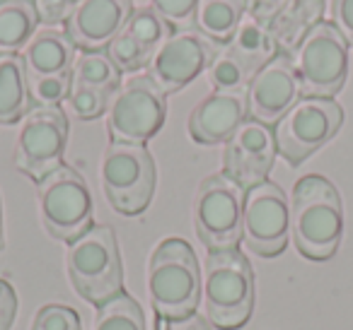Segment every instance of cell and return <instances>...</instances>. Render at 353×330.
I'll use <instances>...</instances> for the list:
<instances>
[{"instance_id":"obj_1","label":"cell","mask_w":353,"mask_h":330,"mask_svg":"<svg viewBox=\"0 0 353 330\" xmlns=\"http://www.w3.org/2000/svg\"><path fill=\"white\" fill-rule=\"evenodd\" d=\"M343 234V208L336 186L319 174L298 179L290 195V236L310 261L336 253Z\"/></svg>"},{"instance_id":"obj_2","label":"cell","mask_w":353,"mask_h":330,"mask_svg":"<svg viewBox=\"0 0 353 330\" xmlns=\"http://www.w3.org/2000/svg\"><path fill=\"white\" fill-rule=\"evenodd\" d=\"M148 289L162 318L179 320L196 311L201 296V272L194 248L184 239H165L152 251L148 265Z\"/></svg>"},{"instance_id":"obj_3","label":"cell","mask_w":353,"mask_h":330,"mask_svg":"<svg viewBox=\"0 0 353 330\" xmlns=\"http://www.w3.org/2000/svg\"><path fill=\"white\" fill-rule=\"evenodd\" d=\"M206 314L221 330H237L254 309V272L237 248L208 251L206 258Z\"/></svg>"},{"instance_id":"obj_4","label":"cell","mask_w":353,"mask_h":330,"mask_svg":"<svg viewBox=\"0 0 353 330\" xmlns=\"http://www.w3.org/2000/svg\"><path fill=\"white\" fill-rule=\"evenodd\" d=\"M65 261L75 292L90 304L102 306L123 292V267L117 234L107 224H92L83 236L70 241Z\"/></svg>"},{"instance_id":"obj_5","label":"cell","mask_w":353,"mask_h":330,"mask_svg":"<svg viewBox=\"0 0 353 330\" xmlns=\"http://www.w3.org/2000/svg\"><path fill=\"white\" fill-rule=\"evenodd\" d=\"M109 205L121 214H141L155 195V160L145 145L109 142L99 169Z\"/></svg>"},{"instance_id":"obj_6","label":"cell","mask_w":353,"mask_h":330,"mask_svg":"<svg viewBox=\"0 0 353 330\" xmlns=\"http://www.w3.org/2000/svg\"><path fill=\"white\" fill-rule=\"evenodd\" d=\"M348 41L334 22H319L290 54L303 97L334 99L348 75Z\"/></svg>"},{"instance_id":"obj_7","label":"cell","mask_w":353,"mask_h":330,"mask_svg":"<svg viewBox=\"0 0 353 330\" xmlns=\"http://www.w3.org/2000/svg\"><path fill=\"white\" fill-rule=\"evenodd\" d=\"M167 116V94L148 75H131L114 92L107 109V131L112 142L145 145L162 128Z\"/></svg>"},{"instance_id":"obj_8","label":"cell","mask_w":353,"mask_h":330,"mask_svg":"<svg viewBox=\"0 0 353 330\" xmlns=\"http://www.w3.org/2000/svg\"><path fill=\"white\" fill-rule=\"evenodd\" d=\"M343 126V109L334 99L300 97L298 104L274 126L279 155L298 166L324 147Z\"/></svg>"},{"instance_id":"obj_9","label":"cell","mask_w":353,"mask_h":330,"mask_svg":"<svg viewBox=\"0 0 353 330\" xmlns=\"http://www.w3.org/2000/svg\"><path fill=\"white\" fill-rule=\"evenodd\" d=\"M39 212L46 232L61 241H75L92 227V195L73 166L61 164L39 181Z\"/></svg>"},{"instance_id":"obj_10","label":"cell","mask_w":353,"mask_h":330,"mask_svg":"<svg viewBox=\"0 0 353 330\" xmlns=\"http://www.w3.org/2000/svg\"><path fill=\"white\" fill-rule=\"evenodd\" d=\"M242 205L245 193L225 174H213L201 181L194 200V224L208 251L237 248L242 241Z\"/></svg>"},{"instance_id":"obj_11","label":"cell","mask_w":353,"mask_h":330,"mask_svg":"<svg viewBox=\"0 0 353 330\" xmlns=\"http://www.w3.org/2000/svg\"><path fill=\"white\" fill-rule=\"evenodd\" d=\"M68 142V118L61 107H32L20 121L15 164L30 179L44 181L61 166Z\"/></svg>"},{"instance_id":"obj_12","label":"cell","mask_w":353,"mask_h":330,"mask_svg":"<svg viewBox=\"0 0 353 330\" xmlns=\"http://www.w3.org/2000/svg\"><path fill=\"white\" fill-rule=\"evenodd\" d=\"M290 236V203L274 181L245 190L242 205V241L252 253L274 258L283 253Z\"/></svg>"},{"instance_id":"obj_13","label":"cell","mask_w":353,"mask_h":330,"mask_svg":"<svg viewBox=\"0 0 353 330\" xmlns=\"http://www.w3.org/2000/svg\"><path fill=\"white\" fill-rule=\"evenodd\" d=\"M218 49L201 32L172 30L148 63V78L165 94H174L211 68Z\"/></svg>"},{"instance_id":"obj_14","label":"cell","mask_w":353,"mask_h":330,"mask_svg":"<svg viewBox=\"0 0 353 330\" xmlns=\"http://www.w3.org/2000/svg\"><path fill=\"white\" fill-rule=\"evenodd\" d=\"M276 155H279V147H276L274 128L247 118L225 142L223 174L235 181L242 190H250L269 179Z\"/></svg>"},{"instance_id":"obj_15","label":"cell","mask_w":353,"mask_h":330,"mask_svg":"<svg viewBox=\"0 0 353 330\" xmlns=\"http://www.w3.org/2000/svg\"><path fill=\"white\" fill-rule=\"evenodd\" d=\"M300 97H303V87H300L293 58L288 54H279L250 80V87H247L250 118L274 128L298 104Z\"/></svg>"},{"instance_id":"obj_16","label":"cell","mask_w":353,"mask_h":330,"mask_svg":"<svg viewBox=\"0 0 353 330\" xmlns=\"http://www.w3.org/2000/svg\"><path fill=\"white\" fill-rule=\"evenodd\" d=\"M170 32L172 30L167 27V22L150 6H138L128 15L121 32L107 46V54L121 73L133 75L136 70L148 68L150 58Z\"/></svg>"},{"instance_id":"obj_17","label":"cell","mask_w":353,"mask_h":330,"mask_svg":"<svg viewBox=\"0 0 353 330\" xmlns=\"http://www.w3.org/2000/svg\"><path fill=\"white\" fill-rule=\"evenodd\" d=\"M133 12V0H80L65 32L80 51H107Z\"/></svg>"},{"instance_id":"obj_18","label":"cell","mask_w":353,"mask_h":330,"mask_svg":"<svg viewBox=\"0 0 353 330\" xmlns=\"http://www.w3.org/2000/svg\"><path fill=\"white\" fill-rule=\"evenodd\" d=\"M247 118V92H211L189 113V135L199 145L228 142Z\"/></svg>"},{"instance_id":"obj_19","label":"cell","mask_w":353,"mask_h":330,"mask_svg":"<svg viewBox=\"0 0 353 330\" xmlns=\"http://www.w3.org/2000/svg\"><path fill=\"white\" fill-rule=\"evenodd\" d=\"M78 46L61 27H39L22 51L27 78H73Z\"/></svg>"},{"instance_id":"obj_20","label":"cell","mask_w":353,"mask_h":330,"mask_svg":"<svg viewBox=\"0 0 353 330\" xmlns=\"http://www.w3.org/2000/svg\"><path fill=\"white\" fill-rule=\"evenodd\" d=\"M327 0H288L279 12L269 20L274 39L279 44V54H293L300 41L324 22Z\"/></svg>"},{"instance_id":"obj_21","label":"cell","mask_w":353,"mask_h":330,"mask_svg":"<svg viewBox=\"0 0 353 330\" xmlns=\"http://www.w3.org/2000/svg\"><path fill=\"white\" fill-rule=\"evenodd\" d=\"M225 49L250 70L252 78H254L256 70H261L271 58L279 56V44H276L269 22L259 20V17L250 15V12L242 17V22L237 25L235 34L225 44Z\"/></svg>"},{"instance_id":"obj_22","label":"cell","mask_w":353,"mask_h":330,"mask_svg":"<svg viewBox=\"0 0 353 330\" xmlns=\"http://www.w3.org/2000/svg\"><path fill=\"white\" fill-rule=\"evenodd\" d=\"M32 97L22 54L0 56V123L10 126L30 113Z\"/></svg>"},{"instance_id":"obj_23","label":"cell","mask_w":353,"mask_h":330,"mask_svg":"<svg viewBox=\"0 0 353 330\" xmlns=\"http://www.w3.org/2000/svg\"><path fill=\"white\" fill-rule=\"evenodd\" d=\"M245 15L247 0H199L194 30L216 46H225Z\"/></svg>"},{"instance_id":"obj_24","label":"cell","mask_w":353,"mask_h":330,"mask_svg":"<svg viewBox=\"0 0 353 330\" xmlns=\"http://www.w3.org/2000/svg\"><path fill=\"white\" fill-rule=\"evenodd\" d=\"M39 25V15L32 0H3L0 3V56L25 51Z\"/></svg>"},{"instance_id":"obj_25","label":"cell","mask_w":353,"mask_h":330,"mask_svg":"<svg viewBox=\"0 0 353 330\" xmlns=\"http://www.w3.org/2000/svg\"><path fill=\"white\" fill-rule=\"evenodd\" d=\"M73 82L102 89V92L114 97V92L121 87L123 80H121V70L109 58L107 51H80L75 56Z\"/></svg>"},{"instance_id":"obj_26","label":"cell","mask_w":353,"mask_h":330,"mask_svg":"<svg viewBox=\"0 0 353 330\" xmlns=\"http://www.w3.org/2000/svg\"><path fill=\"white\" fill-rule=\"evenodd\" d=\"M94 330H145V314L131 294L119 292L99 306Z\"/></svg>"},{"instance_id":"obj_27","label":"cell","mask_w":353,"mask_h":330,"mask_svg":"<svg viewBox=\"0 0 353 330\" xmlns=\"http://www.w3.org/2000/svg\"><path fill=\"white\" fill-rule=\"evenodd\" d=\"M250 80H252L250 70L225 46H221L211 68H208V82H211L213 92H247Z\"/></svg>"},{"instance_id":"obj_28","label":"cell","mask_w":353,"mask_h":330,"mask_svg":"<svg viewBox=\"0 0 353 330\" xmlns=\"http://www.w3.org/2000/svg\"><path fill=\"white\" fill-rule=\"evenodd\" d=\"M65 102H68L70 111L75 113V118H80V121H92V118H99L102 113H107L112 94L102 92V89L88 87V85L73 82Z\"/></svg>"},{"instance_id":"obj_29","label":"cell","mask_w":353,"mask_h":330,"mask_svg":"<svg viewBox=\"0 0 353 330\" xmlns=\"http://www.w3.org/2000/svg\"><path fill=\"white\" fill-rule=\"evenodd\" d=\"M150 8L167 22L170 30H192L199 0H150Z\"/></svg>"},{"instance_id":"obj_30","label":"cell","mask_w":353,"mask_h":330,"mask_svg":"<svg viewBox=\"0 0 353 330\" xmlns=\"http://www.w3.org/2000/svg\"><path fill=\"white\" fill-rule=\"evenodd\" d=\"M32 330H83L78 311L63 304H49L34 316Z\"/></svg>"},{"instance_id":"obj_31","label":"cell","mask_w":353,"mask_h":330,"mask_svg":"<svg viewBox=\"0 0 353 330\" xmlns=\"http://www.w3.org/2000/svg\"><path fill=\"white\" fill-rule=\"evenodd\" d=\"M332 22L353 46V0H332Z\"/></svg>"},{"instance_id":"obj_32","label":"cell","mask_w":353,"mask_h":330,"mask_svg":"<svg viewBox=\"0 0 353 330\" xmlns=\"http://www.w3.org/2000/svg\"><path fill=\"white\" fill-rule=\"evenodd\" d=\"M17 316V294L8 280L0 277V330H10Z\"/></svg>"},{"instance_id":"obj_33","label":"cell","mask_w":353,"mask_h":330,"mask_svg":"<svg viewBox=\"0 0 353 330\" xmlns=\"http://www.w3.org/2000/svg\"><path fill=\"white\" fill-rule=\"evenodd\" d=\"M285 3H288V0H247V12L254 15V17H259V20L269 22L271 17H274L276 12L285 6Z\"/></svg>"},{"instance_id":"obj_34","label":"cell","mask_w":353,"mask_h":330,"mask_svg":"<svg viewBox=\"0 0 353 330\" xmlns=\"http://www.w3.org/2000/svg\"><path fill=\"white\" fill-rule=\"evenodd\" d=\"M6 246V236H3V203H0V248Z\"/></svg>"}]
</instances>
